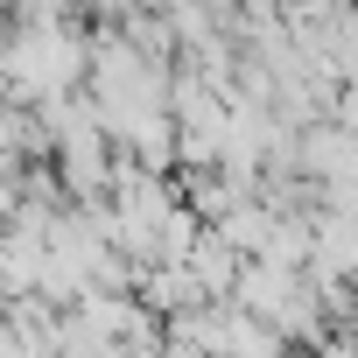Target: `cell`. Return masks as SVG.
<instances>
[{"label": "cell", "mask_w": 358, "mask_h": 358, "mask_svg": "<svg viewBox=\"0 0 358 358\" xmlns=\"http://www.w3.org/2000/svg\"><path fill=\"white\" fill-rule=\"evenodd\" d=\"M78 78H85V43L57 15H29L22 29L0 36V85L22 106H57V99H71Z\"/></svg>", "instance_id": "1"}]
</instances>
